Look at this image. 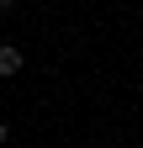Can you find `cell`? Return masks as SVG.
Instances as JSON below:
<instances>
[{"label":"cell","instance_id":"1","mask_svg":"<svg viewBox=\"0 0 143 148\" xmlns=\"http://www.w3.org/2000/svg\"><path fill=\"white\" fill-rule=\"evenodd\" d=\"M21 48H16V42H0V79H16V74H21Z\"/></svg>","mask_w":143,"mask_h":148},{"label":"cell","instance_id":"2","mask_svg":"<svg viewBox=\"0 0 143 148\" xmlns=\"http://www.w3.org/2000/svg\"><path fill=\"white\" fill-rule=\"evenodd\" d=\"M0 143H11V122H0Z\"/></svg>","mask_w":143,"mask_h":148},{"label":"cell","instance_id":"3","mask_svg":"<svg viewBox=\"0 0 143 148\" xmlns=\"http://www.w3.org/2000/svg\"><path fill=\"white\" fill-rule=\"evenodd\" d=\"M16 5H21V0H0V11H16Z\"/></svg>","mask_w":143,"mask_h":148}]
</instances>
